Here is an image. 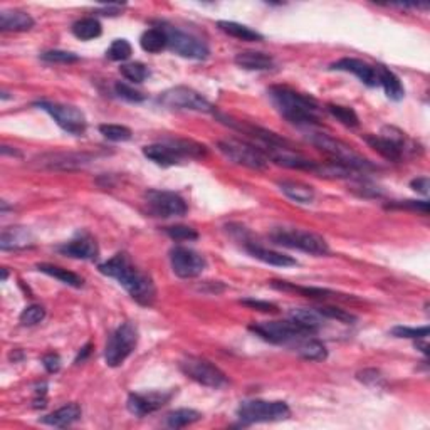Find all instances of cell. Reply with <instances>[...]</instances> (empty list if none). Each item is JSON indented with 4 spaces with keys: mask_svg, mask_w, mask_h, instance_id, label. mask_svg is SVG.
Returning a JSON list of instances; mask_svg holds the SVG:
<instances>
[{
    "mask_svg": "<svg viewBox=\"0 0 430 430\" xmlns=\"http://www.w3.org/2000/svg\"><path fill=\"white\" fill-rule=\"evenodd\" d=\"M100 273L104 276L117 279L125 287L128 294L141 306H152L157 298V287L150 274L140 271L131 263L130 256L126 252H118L112 259L100 264Z\"/></svg>",
    "mask_w": 430,
    "mask_h": 430,
    "instance_id": "6da1fadb",
    "label": "cell"
},
{
    "mask_svg": "<svg viewBox=\"0 0 430 430\" xmlns=\"http://www.w3.org/2000/svg\"><path fill=\"white\" fill-rule=\"evenodd\" d=\"M274 106L277 112L285 117L287 121L299 126H314L319 125V104L311 96L301 95V92L291 90L286 86H273L269 90Z\"/></svg>",
    "mask_w": 430,
    "mask_h": 430,
    "instance_id": "7a4b0ae2",
    "label": "cell"
},
{
    "mask_svg": "<svg viewBox=\"0 0 430 430\" xmlns=\"http://www.w3.org/2000/svg\"><path fill=\"white\" fill-rule=\"evenodd\" d=\"M309 143L316 146L319 152H323L330 158V162L340 163V165L352 168L354 172H366V170H374L375 165L366 160L365 157H362L360 153H357L352 146H348L343 141L333 138V136L326 135V133H316L311 131L308 135Z\"/></svg>",
    "mask_w": 430,
    "mask_h": 430,
    "instance_id": "3957f363",
    "label": "cell"
},
{
    "mask_svg": "<svg viewBox=\"0 0 430 430\" xmlns=\"http://www.w3.org/2000/svg\"><path fill=\"white\" fill-rule=\"evenodd\" d=\"M207 150L203 145L195 143L190 140H168L165 143H155L143 146V155L160 167H174L185 157L202 158L205 157Z\"/></svg>",
    "mask_w": 430,
    "mask_h": 430,
    "instance_id": "277c9868",
    "label": "cell"
},
{
    "mask_svg": "<svg viewBox=\"0 0 430 430\" xmlns=\"http://www.w3.org/2000/svg\"><path fill=\"white\" fill-rule=\"evenodd\" d=\"M291 409L281 400H244L237 409V417L244 425L279 422L289 419Z\"/></svg>",
    "mask_w": 430,
    "mask_h": 430,
    "instance_id": "5b68a950",
    "label": "cell"
},
{
    "mask_svg": "<svg viewBox=\"0 0 430 430\" xmlns=\"http://www.w3.org/2000/svg\"><path fill=\"white\" fill-rule=\"evenodd\" d=\"M271 241L277 246L298 249L313 256H326L330 252V246L325 239L309 230L279 227L271 232Z\"/></svg>",
    "mask_w": 430,
    "mask_h": 430,
    "instance_id": "8992f818",
    "label": "cell"
},
{
    "mask_svg": "<svg viewBox=\"0 0 430 430\" xmlns=\"http://www.w3.org/2000/svg\"><path fill=\"white\" fill-rule=\"evenodd\" d=\"M252 333L261 336L264 341L273 345H286L292 341H301L314 335V331L301 326L299 323L287 319V321H261L249 326Z\"/></svg>",
    "mask_w": 430,
    "mask_h": 430,
    "instance_id": "52a82bcc",
    "label": "cell"
},
{
    "mask_svg": "<svg viewBox=\"0 0 430 430\" xmlns=\"http://www.w3.org/2000/svg\"><path fill=\"white\" fill-rule=\"evenodd\" d=\"M219 152L224 155L225 158L230 160L236 165L252 168V170H265L268 168L269 158L265 157L263 150L257 145H251L247 141L229 138L220 140L217 143Z\"/></svg>",
    "mask_w": 430,
    "mask_h": 430,
    "instance_id": "ba28073f",
    "label": "cell"
},
{
    "mask_svg": "<svg viewBox=\"0 0 430 430\" xmlns=\"http://www.w3.org/2000/svg\"><path fill=\"white\" fill-rule=\"evenodd\" d=\"M136 345H138V330H136V326L133 323H123L121 326H118L113 331L108 343H106V365L112 368L123 365L126 358L135 352Z\"/></svg>",
    "mask_w": 430,
    "mask_h": 430,
    "instance_id": "9c48e42d",
    "label": "cell"
},
{
    "mask_svg": "<svg viewBox=\"0 0 430 430\" xmlns=\"http://www.w3.org/2000/svg\"><path fill=\"white\" fill-rule=\"evenodd\" d=\"M160 28L167 35V47L174 51L175 54L193 61H203L210 54L207 44L202 39H198L197 35L185 32V30L168 24H160Z\"/></svg>",
    "mask_w": 430,
    "mask_h": 430,
    "instance_id": "30bf717a",
    "label": "cell"
},
{
    "mask_svg": "<svg viewBox=\"0 0 430 430\" xmlns=\"http://www.w3.org/2000/svg\"><path fill=\"white\" fill-rule=\"evenodd\" d=\"M158 103L170 109H190V112L198 113H214V106L203 97L201 92H197L192 88L187 86H175L170 90L163 91L158 96Z\"/></svg>",
    "mask_w": 430,
    "mask_h": 430,
    "instance_id": "8fae6325",
    "label": "cell"
},
{
    "mask_svg": "<svg viewBox=\"0 0 430 430\" xmlns=\"http://www.w3.org/2000/svg\"><path fill=\"white\" fill-rule=\"evenodd\" d=\"M180 370L190 380L208 388H220L227 383V376L214 363L201 357H187L180 362Z\"/></svg>",
    "mask_w": 430,
    "mask_h": 430,
    "instance_id": "7c38bea8",
    "label": "cell"
},
{
    "mask_svg": "<svg viewBox=\"0 0 430 430\" xmlns=\"http://www.w3.org/2000/svg\"><path fill=\"white\" fill-rule=\"evenodd\" d=\"M35 106L44 109L57 123V126H61L64 131L71 133V135L81 136L86 133V117L76 106L52 103V101H39V103H35Z\"/></svg>",
    "mask_w": 430,
    "mask_h": 430,
    "instance_id": "4fadbf2b",
    "label": "cell"
},
{
    "mask_svg": "<svg viewBox=\"0 0 430 430\" xmlns=\"http://www.w3.org/2000/svg\"><path fill=\"white\" fill-rule=\"evenodd\" d=\"M145 201L148 203L152 214L163 219L181 217L187 214V203L179 193L168 190H148L145 193Z\"/></svg>",
    "mask_w": 430,
    "mask_h": 430,
    "instance_id": "5bb4252c",
    "label": "cell"
},
{
    "mask_svg": "<svg viewBox=\"0 0 430 430\" xmlns=\"http://www.w3.org/2000/svg\"><path fill=\"white\" fill-rule=\"evenodd\" d=\"M170 264L177 276L181 279H193L201 276L207 268L205 257L189 247H174L170 251Z\"/></svg>",
    "mask_w": 430,
    "mask_h": 430,
    "instance_id": "9a60e30c",
    "label": "cell"
},
{
    "mask_svg": "<svg viewBox=\"0 0 430 430\" xmlns=\"http://www.w3.org/2000/svg\"><path fill=\"white\" fill-rule=\"evenodd\" d=\"M174 397V390H162V392L150 393H131L128 397V410L136 417H145L162 409Z\"/></svg>",
    "mask_w": 430,
    "mask_h": 430,
    "instance_id": "2e32d148",
    "label": "cell"
},
{
    "mask_svg": "<svg viewBox=\"0 0 430 430\" xmlns=\"http://www.w3.org/2000/svg\"><path fill=\"white\" fill-rule=\"evenodd\" d=\"M92 160L88 153H47L35 158L39 167L49 168V170H74Z\"/></svg>",
    "mask_w": 430,
    "mask_h": 430,
    "instance_id": "e0dca14e",
    "label": "cell"
},
{
    "mask_svg": "<svg viewBox=\"0 0 430 430\" xmlns=\"http://www.w3.org/2000/svg\"><path fill=\"white\" fill-rule=\"evenodd\" d=\"M330 69L335 71H345V73H352L357 76L363 84L368 88L378 86V76H376V68L370 66L362 59H353V57H345V59L336 61L330 66Z\"/></svg>",
    "mask_w": 430,
    "mask_h": 430,
    "instance_id": "ac0fdd59",
    "label": "cell"
},
{
    "mask_svg": "<svg viewBox=\"0 0 430 430\" xmlns=\"http://www.w3.org/2000/svg\"><path fill=\"white\" fill-rule=\"evenodd\" d=\"M59 252L64 256L74 257V259H83V261H92L97 257V244L95 237H91L90 234H81L73 241L59 247Z\"/></svg>",
    "mask_w": 430,
    "mask_h": 430,
    "instance_id": "d6986e66",
    "label": "cell"
},
{
    "mask_svg": "<svg viewBox=\"0 0 430 430\" xmlns=\"http://www.w3.org/2000/svg\"><path fill=\"white\" fill-rule=\"evenodd\" d=\"M34 244V236L25 227H7L0 236V249L2 251H20Z\"/></svg>",
    "mask_w": 430,
    "mask_h": 430,
    "instance_id": "ffe728a7",
    "label": "cell"
},
{
    "mask_svg": "<svg viewBox=\"0 0 430 430\" xmlns=\"http://www.w3.org/2000/svg\"><path fill=\"white\" fill-rule=\"evenodd\" d=\"M246 251L249 252L252 257L263 261V263L269 265H277V268H291V265H298V261L292 259L291 256L282 254V252H276L265 247L257 246V244H246Z\"/></svg>",
    "mask_w": 430,
    "mask_h": 430,
    "instance_id": "44dd1931",
    "label": "cell"
},
{
    "mask_svg": "<svg viewBox=\"0 0 430 430\" xmlns=\"http://www.w3.org/2000/svg\"><path fill=\"white\" fill-rule=\"evenodd\" d=\"M239 68L247 69V71H269L274 68L276 61L273 56L265 54V52H257V51H244L239 52L234 59Z\"/></svg>",
    "mask_w": 430,
    "mask_h": 430,
    "instance_id": "7402d4cb",
    "label": "cell"
},
{
    "mask_svg": "<svg viewBox=\"0 0 430 430\" xmlns=\"http://www.w3.org/2000/svg\"><path fill=\"white\" fill-rule=\"evenodd\" d=\"M34 28V19L28 12L2 11L0 14V30L4 32H25Z\"/></svg>",
    "mask_w": 430,
    "mask_h": 430,
    "instance_id": "603a6c76",
    "label": "cell"
},
{
    "mask_svg": "<svg viewBox=\"0 0 430 430\" xmlns=\"http://www.w3.org/2000/svg\"><path fill=\"white\" fill-rule=\"evenodd\" d=\"M376 68V76H378V86H382L392 101H400L405 96V88L400 81V78L397 76L393 71H390L385 66H375Z\"/></svg>",
    "mask_w": 430,
    "mask_h": 430,
    "instance_id": "cb8c5ba5",
    "label": "cell"
},
{
    "mask_svg": "<svg viewBox=\"0 0 430 430\" xmlns=\"http://www.w3.org/2000/svg\"><path fill=\"white\" fill-rule=\"evenodd\" d=\"M365 143L374 148L376 153L382 155L383 158L390 160V162H400L403 158V150L397 143H393L392 140L385 138L383 135H365L363 136Z\"/></svg>",
    "mask_w": 430,
    "mask_h": 430,
    "instance_id": "d4e9b609",
    "label": "cell"
},
{
    "mask_svg": "<svg viewBox=\"0 0 430 430\" xmlns=\"http://www.w3.org/2000/svg\"><path fill=\"white\" fill-rule=\"evenodd\" d=\"M81 407L78 403H68V405L61 407L52 414L42 417L41 422L52 425V427H68V425L78 422L81 419Z\"/></svg>",
    "mask_w": 430,
    "mask_h": 430,
    "instance_id": "484cf974",
    "label": "cell"
},
{
    "mask_svg": "<svg viewBox=\"0 0 430 430\" xmlns=\"http://www.w3.org/2000/svg\"><path fill=\"white\" fill-rule=\"evenodd\" d=\"M279 189H281V192L285 193L287 198H291V201L298 203H303V205L313 203L314 197H316L311 185L301 184V181H292V180L279 181Z\"/></svg>",
    "mask_w": 430,
    "mask_h": 430,
    "instance_id": "4316f807",
    "label": "cell"
},
{
    "mask_svg": "<svg viewBox=\"0 0 430 430\" xmlns=\"http://www.w3.org/2000/svg\"><path fill=\"white\" fill-rule=\"evenodd\" d=\"M219 29L225 32L230 37H236L239 41H246V42H261L263 41V34H259L257 30L247 28V25L237 24V22H230V20H220L217 22Z\"/></svg>",
    "mask_w": 430,
    "mask_h": 430,
    "instance_id": "83f0119b",
    "label": "cell"
},
{
    "mask_svg": "<svg viewBox=\"0 0 430 430\" xmlns=\"http://www.w3.org/2000/svg\"><path fill=\"white\" fill-rule=\"evenodd\" d=\"M271 286L274 287V289H279V291L299 292V294H303V296H306V298H311V299H330V298H335V296H338L335 291H331V289H323V287L296 286V285H292V282H286V281H271Z\"/></svg>",
    "mask_w": 430,
    "mask_h": 430,
    "instance_id": "f1b7e54d",
    "label": "cell"
},
{
    "mask_svg": "<svg viewBox=\"0 0 430 430\" xmlns=\"http://www.w3.org/2000/svg\"><path fill=\"white\" fill-rule=\"evenodd\" d=\"M296 352L301 358L309 362H323L328 358V350L321 341L311 340V338H304L299 341V345L296 347Z\"/></svg>",
    "mask_w": 430,
    "mask_h": 430,
    "instance_id": "f546056e",
    "label": "cell"
},
{
    "mask_svg": "<svg viewBox=\"0 0 430 430\" xmlns=\"http://www.w3.org/2000/svg\"><path fill=\"white\" fill-rule=\"evenodd\" d=\"M140 46L145 52L157 54V52H162L163 49L167 47V35L160 25L158 28L148 29V30H145L143 35H141Z\"/></svg>",
    "mask_w": 430,
    "mask_h": 430,
    "instance_id": "4dcf8cb0",
    "label": "cell"
},
{
    "mask_svg": "<svg viewBox=\"0 0 430 430\" xmlns=\"http://www.w3.org/2000/svg\"><path fill=\"white\" fill-rule=\"evenodd\" d=\"M37 271H41L47 276L59 279L63 285H68L71 287H81L83 286V277L78 276L76 273L68 271V269L59 268V265H52V264H37Z\"/></svg>",
    "mask_w": 430,
    "mask_h": 430,
    "instance_id": "1f68e13d",
    "label": "cell"
},
{
    "mask_svg": "<svg viewBox=\"0 0 430 430\" xmlns=\"http://www.w3.org/2000/svg\"><path fill=\"white\" fill-rule=\"evenodd\" d=\"M101 32H103V28L95 17H84V19H79L73 24V34L81 41H91V39L100 37Z\"/></svg>",
    "mask_w": 430,
    "mask_h": 430,
    "instance_id": "d6a6232c",
    "label": "cell"
},
{
    "mask_svg": "<svg viewBox=\"0 0 430 430\" xmlns=\"http://www.w3.org/2000/svg\"><path fill=\"white\" fill-rule=\"evenodd\" d=\"M289 319L299 323L301 326L308 328V330L314 331V333H316L319 328H321L323 321H325V318H323L321 314L316 311V309H304V308L291 309Z\"/></svg>",
    "mask_w": 430,
    "mask_h": 430,
    "instance_id": "836d02e7",
    "label": "cell"
},
{
    "mask_svg": "<svg viewBox=\"0 0 430 430\" xmlns=\"http://www.w3.org/2000/svg\"><path fill=\"white\" fill-rule=\"evenodd\" d=\"M202 419L201 412L193 409H179L167 415V425L170 429H181L192 425Z\"/></svg>",
    "mask_w": 430,
    "mask_h": 430,
    "instance_id": "e575fe53",
    "label": "cell"
},
{
    "mask_svg": "<svg viewBox=\"0 0 430 430\" xmlns=\"http://www.w3.org/2000/svg\"><path fill=\"white\" fill-rule=\"evenodd\" d=\"M326 109L331 117L338 119L341 125H345L348 128H357L358 125H360V118H358V114L354 113V109L350 108V106L330 103L326 106Z\"/></svg>",
    "mask_w": 430,
    "mask_h": 430,
    "instance_id": "d590c367",
    "label": "cell"
},
{
    "mask_svg": "<svg viewBox=\"0 0 430 430\" xmlns=\"http://www.w3.org/2000/svg\"><path fill=\"white\" fill-rule=\"evenodd\" d=\"M119 73L123 74V76H125L128 81H131V83H143L146 78L150 76V73H148V68H146L145 64H141V63H126V64H123L121 68H119Z\"/></svg>",
    "mask_w": 430,
    "mask_h": 430,
    "instance_id": "8d00e7d4",
    "label": "cell"
},
{
    "mask_svg": "<svg viewBox=\"0 0 430 430\" xmlns=\"http://www.w3.org/2000/svg\"><path fill=\"white\" fill-rule=\"evenodd\" d=\"M316 311L321 314L323 318L336 319V321L345 323V325H353V323L357 321L354 314L345 311V309L341 308H335V306H321V308H316Z\"/></svg>",
    "mask_w": 430,
    "mask_h": 430,
    "instance_id": "74e56055",
    "label": "cell"
},
{
    "mask_svg": "<svg viewBox=\"0 0 430 430\" xmlns=\"http://www.w3.org/2000/svg\"><path fill=\"white\" fill-rule=\"evenodd\" d=\"M46 318V309L41 304H30L20 313L19 321L22 326H35Z\"/></svg>",
    "mask_w": 430,
    "mask_h": 430,
    "instance_id": "f35d334b",
    "label": "cell"
},
{
    "mask_svg": "<svg viewBox=\"0 0 430 430\" xmlns=\"http://www.w3.org/2000/svg\"><path fill=\"white\" fill-rule=\"evenodd\" d=\"M100 133L109 141H128L131 140V130L123 125H101Z\"/></svg>",
    "mask_w": 430,
    "mask_h": 430,
    "instance_id": "ab89813d",
    "label": "cell"
},
{
    "mask_svg": "<svg viewBox=\"0 0 430 430\" xmlns=\"http://www.w3.org/2000/svg\"><path fill=\"white\" fill-rule=\"evenodd\" d=\"M106 56L112 61H126L131 56V44L126 39H117L106 51Z\"/></svg>",
    "mask_w": 430,
    "mask_h": 430,
    "instance_id": "60d3db41",
    "label": "cell"
},
{
    "mask_svg": "<svg viewBox=\"0 0 430 430\" xmlns=\"http://www.w3.org/2000/svg\"><path fill=\"white\" fill-rule=\"evenodd\" d=\"M392 335L397 338H410V340H425L429 336V326L422 328H409V326H395Z\"/></svg>",
    "mask_w": 430,
    "mask_h": 430,
    "instance_id": "b9f144b4",
    "label": "cell"
},
{
    "mask_svg": "<svg viewBox=\"0 0 430 430\" xmlns=\"http://www.w3.org/2000/svg\"><path fill=\"white\" fill-rule=\"evenodd\" d=\"M167 234L170 236L174 241H197L198 232L192 227H187V225H174V227H168Z\"/></svg>",
    "mask_w": 430,
    "mask_h": 430,
    "instance_id": "7bdbcfd3",
    "label": "cell"
},
{
    "mask_svg": "<svg viewBox=\"0 0 430 430\" xmlns=\"http://www.w3.org/2000/svg\"><path fill=\"white\" fill-rule=\"evenodd\" d=\"M41 59L47 61V63L69 64V63H78L79 57L76 54H73V52H68V51H46L41 54Z\"/></svg>",
    "mask_w": 430,
    "mask_h": 430,
    "instance_id": "ee69618b",
    "label": "cell"
},
{
    "mask_svg": "<svg viewBox=\"0 0 430 430\" xmlns=\"http://www.w3.org/2000/svg\"><path fill=\"white\" fill-rule=\"evenodd\" d=\"M114 91H117V95L119 97H123V100L126 101H131V103H141V101H145V96L141 95L140 91H136L135 88L128 86L125 83L114 84Z\"/></svg>",
    "mask_w": 430,
    "mask_h": 430,
    "instance_id": "f6af8a7d",
    "label": "cell"
},
{
    "mask_svg": "<svg viewBox=\"0 0 430 430\" xmlns=\"http://www.w3.org/2000/svg\"><path fill=\"white\" fill-rule=\"evenodd\" d=\"M241 304L247 306L251 309H257V311L263 313H277L279 308L276 304L268 303V301H259V299H242Z\"/></svg>",
    "mask_w": 430,
    "mask_h": 430,
    "instance_id": "bcb514c9",
    "label": "cell"
},
{
    "mask_svg": "<svg viewBox=\"0 0 430 430\" xmlns=\"http://www.w3.org/2000/svg\"><path fill=\"white\" fill-rule=\"evenodd\" d=\"M410 208V210L422 212V214H429V202L425 201H405V202H395L390 203L388 208Z\"/></svg>",
    "mask_w": 430,
    "mask_h": 430,
    "instance_id": "7dc6e473",
    "label": "cell"
},
{
    "mask_svg": "<svg viewBox=\"0 0 430 430\" xmlns=\"http://www.w3.org/2000/svg\"><path fill=\"white\" fill-rule=\"evenodd\" d=\"M42 365L47 370V374H57L61 370V357L57 353L44 354Z\"/></svg>",
    "mask_w": 430,
    "mask_h": 430,
    "instance_id": "c3c4849f",
    "label": "cell"
},
{
    "mask_svg": "<svg viewBox=\"0 0 430 430\" xmlns=\"http://www.w3.org/2000/svg\"><path fill=\"white\" fill-rule=\"evenodd\" d=\"M410 187L414 189L415 192H419L422 195H429V179L427 177H420V179L412 180Z\"/></svg>",
    "mask_w": 430,
    "mask_h": 430,
    "instance_id": "681fc988",
    "label": "cell"
},
{
    "mask_svg": "<svg viewBox=\"0 0 430 430\" xmlns=\"http://www.w3.org/2000/svg\"><path fill=\"white\" fill-rule=\"evenodd\" d=\"M91 348H92V345L91 343H88L86 347L84 348H81V352H79V354H78V358H76V363H79V362H84V358L88 357V354L91 353Z\"/></svg>",
    "mask_w": 430,
    "mask_h": 430,
    "instance_id": "f907efd6",
    "label": "cell"
},
{
    "mask_svg": "<svg viewBox=\"0 0 430 430\" xmlns=\"http://www.w3.org/2000/svg\"><path fill=\"white\" fill-rule=\"evenodd\" d=\"M6 153H8V150L6 148V146H2V155H6ZM12 155H17V157H20V153L19 152H11Z\"/></svg>",
    "mask_w": 430,
    "mask_h": 430,
    "instance_id": "816d5d0a",
    "label": "cell"
},
{
    "mask_svg": "<svg viewBox=\"0 0 430 430\" xmlns=\"http://www.w3.org/2000/svg\"><path fill=\"white\" fill-rule=\"evenodd\" d=\"M7 276H8L7 269H6V268H4V269H2V281H6V279H7Z\"/></svg>",
    "mask_w": 430,
    "mask_h": 430,
    "instance_id": "f5cc1de1",
    "label": "cell"
}]
</instances>
